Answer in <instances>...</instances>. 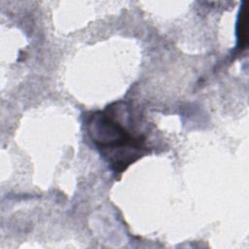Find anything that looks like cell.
<instances>
[{
	"instance_id": "cell-1",
	"label": "cell",
	"mask_w": 249,
	"mask_h": 249,
	"mask_svg": "<svg viewBox=\"0 0 249 249\" xmlns=\"http://www.w3.org/2000/svg\"><path fill=\"white\" fill-rule=\"evenodd\" d=\"M86 128L90 141L116 172L124 171L145 149L144 137L129 130L118 117L116 108L91 114Z\"/></svg>"
},
{
	"instance_id": "cell-2",
	"label": "cell",
	"mask_w": 249,
	"mask_h": 249,
	"mask_svg": "<svg viewBox=\"0 0 249 249\" xmlns=\"http://www.w3.org/2000/svg\"><path fill=\"white\" fill-rule=\"evenodd\" d=\"M247 9L246 7H242L240 10V14L238 17L237 21V40H238V47L242 50L245 48L247 43Z\"/></svg>"
}]
</instances>
